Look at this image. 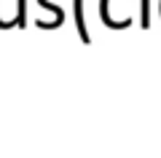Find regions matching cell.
Listing matches in <instances>:
<instances>
[{
    "label": "cell",
    "mask_w": 161,
    "mask_h": 158,
    "mask_svg": "<svg viewBox=\"0 0 161 158\" xmlns=\"http://www.w3.org/2000/svg\"><path fill=\"white\" fill-rule=\"evenodd\" d=\"M11 27H27V0H19L16 3V16L6 19V30Z\"/></svg>",
    "instance_id": "2"
},
{
    "label": "cell",
    "mask_w": 161,
    "mask_h": 158,
    "mask_svg": "<svg viewBox=\"0 0 161 158\" xmlns=\"http://www.w3.org/2000/svg\"><path fill=\"white\" fill-rule=\"evenodd\" d=\"M73 19H75V30H78L80 40H83V43H92V35H89L86 19H83V0H73Z\"/></svg>",
    "instance_id": "1"
},
{
    "label": "cell",
    "mask_w": 161,
    "mask_h": 158,
    "mask_svg": "<svg viewBox=\"0 0 161 158\" xmlns=\"http://www.w3.org/2000/svg\"><path fill=\"white\" fill-rule=\"evenodd\" d=\"M140 27H150V0H140Z\"/></svg>",
    "instance_id": "4"
},
{
    "label": "cell",
    "mask_w": 161,
    "mask_h": 158,
    "mask_svg": "<svg viewBox=\"0 0 161 158\" xmlns=\"http://www.w3.org/2000/svg\"><path fill=\"white\" fill-rule=\"evenodd\" d=\"M38 3H40V6H43V8H48V11L54 14V24H51V30H57L59 24L64 22V11H62V8H59V6H54V3H48V0H38Z\"/></svg>",
    "instance_id": "3"
}]
</instances>
